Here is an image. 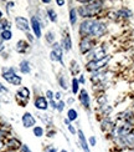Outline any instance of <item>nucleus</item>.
<instances>
[{
    "label": "nucleus",
    "instance_id": "nucleus-1",
    "mask_svg": "<svg viewBox=\"0 0 134 152\" xmlns=\"http://www.w3.org/2000/svg\"><path fill=\"white\" fill-rule=\"evenodd\" d=\"M77 33L80 39L92 37L94 40H99L108 34V23L102 18L85 19L78 23Z\"/></svg>",
    "mask_w": 134,
    "mask_h": 152
},
{
    "label": "nucleus",
    "instance_id": "nucleus-2",
    "mask_svg": "<svg viewBox=\"0 0 134 152\" xmlns=\"http://www.w3.org/2000/svg\"><path fill=\"white\" fill-rule=\"evenodd\" d=\"M77 5V14L81 20L98 18L107 8L103 0H80Z\"/></svg>",
    "mask_w": 134,
    "mask_h": 152
},
{
    "label": "nucleus",
    "instance_id": "nucleus-3",
    "mask_svg": "<svg viewBox=\"0 0 134 152\" xmlns=\"http://www.w3.org/2000/svg\"><path fill=\"white\" fill-rule=\"evenodd\" d=\"M17 69L14 66H4L1 69V77L9 85L20 87L22 85V76L17 74Z\"/></svg>",
    "mask_w": 134,
    "mask_h": 152
},
{
    "label": "nucleus",
    "instance_id": "nucleus-4",
    "mask_svg": "<svg viewBox=\"0 0 134 152\" xmlns=\"http://www.w3.org/2000/svg\"><path fill=\"white\" fill-rule=\"evenodd\" d=\"M112 143H113V147L116 150V152H122L125 150L134 148V131L128 135H125L124 137L114 138V140H112Z\"/></svg>",
    "mask_w": 134,
    "mask_h": 152
},
{
    "label": "nucleus",
    "instance_id": "nucleus-5",
    "mask_svg": "<svg viewBox=\"0 0 134 152\" xmlns=\"http://www.w3.org/2000/svg\"><path fill=\"white\" fill-rule=\"evenodd\" d=\"M50 54H49V58L50 60L55 62V64H59L62 69L66 67V64H65V51L61 46L60 41H56L54 45L50 46Z\"/></svg>",
    "mask_w": 134,
    "mask_h": 152
},
{
    "label": "nucleus",
    "instance_id": "nucleus-6",
    "mask_svg": "<svg viewBox=\"0 0 134 152\" xmlns=\"http://www.w3.org/2000/svg\"><path fill=\"white\" fill-rule=\"evenodd\" d=\"M112 59V55H108L106 58L101 59V60H91V61H86L85 64V70L89 74L92 72H97L101 70H106L109 65V61Z\"/></svg>",
    "mask_w": 134,
    "mask_h": 152
},
{
    "label": "nucleus",
    "instance_id": "nucleus-7",
    "mask_svg": "<svg viewBox=\"0 0 134 152\" xmlns=\"http://www.w3.org/2000/svg\"><path fill=\"white\" fill-rule=\"evenodd\" d=\"M15 101L16 104L20 106V107H26L30 102L31 97H33V91L31 88L28 86H20L17 87V90L15 92Z\"/></svg>",
    "mask_w": 134,
    "mask_h": 152
},
{
    "label": "nucleus",
    "instance_id": "nucleus-8",
    "mask_svg": "<svg viewBox=\"0 0 134 152\" xmlns=\"http://www.w3.org/2000/svg\"><path fill=\"white\" fill-rule=\"evenodd\" d=\"M30 20V28H31V33L35 36L36 40L42 39L43 36V25L40 20V18L36 14H31V16L29 18Z\"/></svg>",
    "mask_w": 134,
    "mask_h": 152
},
{
    "label": "nucleus",
    "instance_id": "nucleus-9",
    "mask_svg": "<svg viewBox=\"0 0 134 152\" xmlns=\"http://www.w3.org/2000/svg\"><path fill=\"white\" fill-rule=\"evenodd\" d=\"M109 54H108V46L106 45V44H98L97 46H96L92 51H89L86 56L85 59L86 61H91V60H101L106 58V56H108Z\"/></svg>",
    "mask_w": 134,
    "mask_h": 152
},
{
    "label": "nucleus",
    "instance_id": "nucleus-10",
    "mask_svg": "<svg viewBox=\"0 0 134 152\" xmlns=\"http://www.w3.org/2000/svg\"><path fill=\"white\" fill-rule=\"evenodd\" d=\"M97 45H98V40H94L92 37H82V39H80V41H78V51L81 55L86 56Z\"/></svg>",
    "mask_w": 134,
    "mask_h": 152
},
{
    "label": "nucleus",
    "instance_id": "nucleus-11",
    "mask_svg": "<svg viewBox=\"0 0 134 152\" xmlns=\"http://www.w3.org/2000/svg\"><path fill=\"white\" fill-rule=\"evenodd\" d=\"M60 44H61V46L63 49V51H65V54H68V53L72 51V49H73V41H72L71 33L68 31V28L62 29Z\"/></svg>",
    "mask_w": 134,
    "mask_h": 152
},
{
    "label": "nucleus",
    "instance_id": "nucleus-12",
    "mask_svg": "<svg viewBox=\"0 0 134 152\" xmlns=\"http://www.w3.org/2000/svg\"><path fill=\"white\" fill-rule=\"evenodd\" d=\"M77 100H78L80 105L83 107L85 111L91 112V110H92V99H91V95H89L87 88H85V87L81 88L80 94L77 95Z\"/></svg>",
    "mask_w": 134,
    "mask_h": 152
},
{
    "label": "nucleus",
    "instance_id": "nucleus-13",
    "mask_svg": "<svg viewBox=\"0 0 134 152\" xmlns=\"http://www.w3.org/2000/svg\"><path fill=\"white\" fill-rule=\"evenodd\" d=\"M14 25L17 30L22 31L24 34L31 33V28H30V20L29 18L22 16V15H16L14 18Z\"/></svg>",
    "mask_w": 134,
    "mask_h": 152
},
{
    "label": "nucleus",
    "instance_id": "nucleus-14",
    "mask_svg": "<svg viewBox=\"0 0 134 152\" xmlns=\"http://www.w3.org/2000/svg\"><path fill=\"white\" fill-rule=\"evenodd\" d=\"M33 105L37 112H47L50 110V105L47 99L45 97V95H37L33 99Z\"/></svg>",
    "mask_w": 134,
    "mask_h": 152
},
{
    "label": "nucleus",
    "instance_id": "nucleus-15",
    "mask_svg": "<svg viewBox=\"0 0 134 152\" xmlns=\"http://www.w3.org/2000/svg\"><path fill=\"white\" fill-rule=\"evenodd\" d=\"M56 82L59 85V87L61 88V91L70 90V82H71V80L68 79V74L65 70H60L56 74Z\"/></svg>",
    "mask_w": 134,
    "mask_h": 152
},
{
    "label": "nucleus",
    "instance_id": "nucleus-16",
    "mask_svg": "<svg viewBox=\"0 0 134 152\" xmlns=\"http://www.w3.org/2000/svg\"><path fill=\"white\" fill-rule=\"evenodd\" d=\"M113 15H114V20L128 21L133 18V11L128 8V6H120V8H118L113 12Z\"/></svg>",
    "mask_w": 134,
    "mask_h": 152
},
{
    "label": "nucleus",
    "instance_id": "nucleus-17",
    "mask_svg": "<svg viewBox=\"0 0 134 152\" xmlns=\"http://www.w3.org/2000/svg\"><path fill=\"white\" fill-rule=\"evenodd\" d=\"M21 124L24 126V129H31L33 130L35 126L37 125V118L34 113H31L30 111H25L21 116Z\"/></svg>",
    "mask_w": 134,
    "mask_h": 152
},
{
    "label": "nucleus",
    "instance_id": "nucleus-18",
    "mask_svg": "<svg viewBox=\"0 0 134 152\" xmlns=\"http://www.w3.org/2000/svg\"><path fill=\"white\" fill-rule=\"evenodd\" d=\"M21 140L16 136H9L8 138H6L5 141V150H10V151H20L21 146H22Z\"/></svg>",
    "mask_w": 134,
    "mask_h": 152
},
{
    "label": "nucleus",
    "instance_id": "nucleus-19",
    "mask_svg": "<svg viewBox=\"0 0 134 152\" xmlns=\"http://www.w3.org/2000/svg\"><path fill=\"white\" fill-rule=\"evenodd\" d=\"M77 143H78V147L82 150V152H92L91 147L88 145V138L86 137L85 132L82 129H77Z\"/></svg>",
    "mask_w": 134,
    "mask_h": 152
},
{
    "label": "nucleus",
    "instance_id": "nucleus-20",
    "mask_svg": "<svg viewBox=\"0 0 134 152\" xmlns=\"http://www.w3.org/2000/svg\"><path fill=\"white\" fill-rule=\"evenodd\" d=\"M80 16L77 14V5H70L68 6V24L72 29H76L78 26Z\"/></svg>",
    "mask_w": 134,
    "mask_h": 152
},
{
    "label": "nucleus",
    "instance_id": "nucleus-21",
    "mask_svg": "<svg viewBox=\"0 0 134 152\" xmlns=\"http://www.w3.org/2000/svg\"><path fill=\"white\" fill-rule=\"evenodd\" d=\"M117 121H113L112 117H102L99 120V129L104 134H109V132L116 127Z\"/></svg>",
    "mask_w": 134,
    "mask_h": 152
},
{
    "label": "nucleus",
    "instance_id": "nucleus-22",
    "mask_svg": "<svg viewBox=\"0 0 134 152\" xmlns=\"http://www.w3.org/2000/svg\"><path fill=\"white\" fill-rule=\"evenodd\" d=\"M31 44L26 40V39H20V40H17L15 42V51L17 54H20V55H26L31 51Z\"/></svg>",
    "mask_w": 134,
    "mask_h": 152
},
{
    "label": "nucleus",
    "instance_id": "nucleus-23",
    "mask_svg": "<svg viewBox=\"0 0 134 152\" xmlns=\"http://www.w3.org/2000/svg\"><path fill=\"white\" fill-rule=\"evenodd\" d=\"M35 116H36V118L40 120V122H41L42 125H45V129L54 127V126H55L54 116L50 115V113H47V112H37Z\"/></svg>",
    "mask_w": 134,
    "mask_h": 152
},
{
    "label": "nucleus",
    "instance_id": "nucleus-24",
    "mask_svg": "<svg viewBox=\"0 0 134 152\" xmlns=\"http://www.w3.org/2000/svg\"><path fill=\"white\" fill-rule=\"evenodd\" d=\"M17 70L21 75H30L33 71V65H31V61L28 59H22L20 60L17 65Z\"/></svg>",
    "mask_w": 134,
    "mask_h": 152
},
{
    "label": "nucleus",
    "instance_id": "nucleus-25",
    "mask_svg": "<svg viewBox=\"0 0 134 152\" xmlns=\"http://www.w3.org/2000/svg\"><path fill=\"white\" fill-rule=\"evenodd\" d=\"M42 39H43L45 44H46L47 46L54 45V44L57 41V34H56V31L52 30V29H47L46 33H43Z\"/></svg>",
    "mask_w": 134,
    "mask_h": 152
},
{
    "label": "nucleus",
    "instance_id": "nucleus-26",
    "mask_svg": "<svg viewBox=\"0 0 134 152\" xmlns=\"http://www.w3.org/2000/svg\"><path fill=\"white\" fill-rule=\"evenodd\" d=\"M68 74L72 76V77H77V75L80 76L82 72H81V65L80 62L76 60V59H72L70 61V65H68Z\"/></svg>",
    "mask_w": 134,
    "mask_h": 152
},
{
    "label": "nucleus",
    "instance_id": "nucleus-27",
    "mask_svg": "<svg viewBox=\"0 0 134 152\" xmlns=\"http://www.w3.org/2000/svg\"><path fill=\"white\" fill-rule=\"evenodd\" d=\"M45 12H46V18H47L49 23H51V24L59 23V14H57L55 8H52V6H46V8H45Z\"/></svg>",
    "mask_w": 134,
    "mask_h": 152
},
{
    "label": "nucleus",
    "instance_id": "nucleus-28",
    "mask_svg": "<svg viewBox=\"0 0 134 152\" xmlns=\"http://www.w3.org/2000/svg\"><path fill=\"white\" fill-rule=\"evenodd\" d=\"M81 84L77 77H72L71 79V82H70V91L72 92V96H77L81 91Z\"/></svg>",
    "mask_w": 134,
    "mask_h": 152
},
{
    "label": "nucleus",
    "instance_id": "nucleus-29",
    "mask_svg": "<svg viewBox=\"0 0 134 152\" xmlns=\"http://www.w3.org/2000/svg\"><path fill=\"white\" fill-rule=\"evenodd\" d=\"M96 110H98L99 115H101V118H102V117H111L112 112H113V106L108 104V105H106V106L97 107Z\"/></svg>",
    "mask_w": 134,
    "mask_h": 152
},
{
    "label": "nucleus",
    "instance_id": "nucleus-30",
    "mask_svg": "<svg viewBox=\"0 0 134 152\" xmlns=\"http://www.w3.org/2000/svg\"><path fill=\"white\" fill-rule=\"evenodd\" d=\"M33 135L36 137V138H42L46 135V129L45 126H41V125H36L35 127L33 129Z\"/></svg>",
    "mask_w": 134,
    "mask_h": 152
},
{
    "label": "nucleus",
    "instance_id": "nucleus-31",
    "mask_svg": "<svg viewBox=\"0 0 134 152\" xmlns=\"http://www.w3.org/2000/svg\"><path fill=\"white\" fill-rule=\"evenodd\" d=\"M66 118L71 122L77 121L78 120V111L76 110L75 107H70V109L67 110V112H66Z\"/></svg>",
    "mask_w": 134,
    "mask_h": 152
},
{
    "label": "nucleus",
    "instance_id": "nucleus-32",
    "mask_svg": "<svg viewBox=\"0 0 134 152\" xmlns=\"http://www.w3.org/2000/svg\"><path fill=\"white\" fill-rule=\"evenodd\" d=\"M96 102H97V107L106 106V105H108V96L104 92H102L96 97Z\"/></svg>",
    "mask_w": 134,
    "mask_h": 152
},
{
    "label": "nucleus",
    "instance_id": "nucleus-33",
    "mask_svg": "<svg viewBox=\"0 0 134 152\" xmlns=\"http://www.w3.org/2000/svg\"><path fill=\"white\" fill-rule=\"evenodd\" d=\"M63 125L66 126V129H67V131L70 132L71 135H73V136H76L77 135V129H76V126L71 122V121H68V120L65 117L63 118Z\"/></svg>",
    "mask_w": 134,
    "mask_h": 152
},
{
    "label": "nucleus",
    "instance_id": "nucleus-34",
    "mask_svg": "<svg viewBox=\"0 0 134 152\" xmlns=\"http://www.w3.org/2000/svg\"><path fill=\"white\" fill-rule=\"evenodd\" d=\"M0 39H1L4 42L5 41H10L12 39V31L11 30H4L0 33Z\"/></svg>",
    "mask_w": 134,
    "mask_h": 152
},
{
    "label": "nucleus",
    "instance_id": "nucleus-35",
    "mask_svg": "<svg viewBox=\"0 0 134 152\" xmlns=\"http://www.w3.org/2000/svg\"><path fill=\"white\" fill-rule=\"evenodd\" d=\"M4 30H11V23L8 20V19L0 20V33Z\"/></svg>",
    "mask_w": 134,
    "mask_h": 152
},
{
    "label": "nucleus",
    "instance_id": "nucleus-36",
    "mask_svg": "<svg viewBox=\"0 0 134 152\" xmlns=\"http://www.w3.org/2000/svg\"><path fill=\"white\" fill-rule=\"evenodd\" d=\"M56 135H57V129L55 127V126H54V127L46 129V135H45V136H46L49 140H54V138L56 137Z\"/></svg>",
    "mask_w": 134,
    "mask_h": 152
},
{
    "label": "nucleus",
    "instance_id": "nucleus-37",
    "mask_svg": "<svg viewBox=\"0 0 134 152\" xmlns=\"http://www.w3.org/2000/svg\"><path fill=\"white\" fill-rule=\"evenodd\" d=\"M66 107H67V105H66V101H65V100H60V101H57L56 111L59 112V113H62L63 111L66 110Z\"/></svg>",
    "mask_w": 134,
    "mask_h": 152
},
{
    "label": "nucleus",
    "instance_id": "nucleus-38",
    "mask_svg": "<svg viewBox=\"0 0 134 152\" xmlns=\"http://www.w3.org/2000/svg\"><path fill=\"white\" fill-rule=\"evenodd\" d=\"M59 151L60 150L52 143H49V145H46V146H43V152H59Z\"/></svg>",
    "mask_w": 134,
    "mask_h": 152
},
{
    "label": "nucleus",
    "instance_id": "nucleus-39",
    "mask_svg": "<svg viewBox=\"0 0 134 152\" xmlns=\"http://www.w3.org/2000/svg\"><path fill=\"white\" fill-rule=\"evenodd\" d=\"M43 95H45V97L47 99V101L55 100V91H54V90H51V88H47V90L43 92Z\"/></svg>",
    "mask_w": 134,
    "mask_h": 152
},
{
    "label": "nucleus",
    "instance_id": "nucleus-40",
    "mask_svg": "<svg viewBox=\"0 0 134 152\" xmlns=\"http://www.w3.org/2000/svg\"><path fill=\"white\" fill-rule=\"evenodd\" d=\"M88 145H89V147H96L97 146V137H96L94 135H91L88 137Z\"/></svg>",
    "mask_w": 134,
    "mask_h": 152
},
{
    "label": "nucleus",
    "instance_id": "nucleus-41",
    "mask_svg": "<svg viewBox=\"0 0 134 152\" xmlns=\"http://www.w3.org/2000/svg\"><path fill=\"white\" fill-rule=\"evenodd\" d=\"M9 137V132L6 131L5 129L3 127H0V140L1 141H6V138Z\"/></svg>",
    "mask_w": 134,
    "mask_h": 152
},
{
    "label": "nucleus",
    "instance_id": "nucleus-42",
    "mask_svg": "<svg viewBox=\"0 0 134 152\" xmlns=\"http://www.w3.org/2000/svg\"><path fill=\"white\" fill-rule=\"evenodd\" d=\"M65 101H66V105H67V106H72V105L76 104V97L71 95V96H67V99H66Z\"/></svg>",
    "mask_w": 134,
    "mask_h": 152
},
{
    "label": "nucleus",
    "instance_id": "nucleus-43",
    "mask_svg": "<svg viewBox=\"0 0 134 152\" xmlns=\"http://www.w3.org/2000/svg\"><path fill=\"white\" fill-rule=\"evenodd\" d=\"M25 37H26V40L33 45V44L36 41V39H35V36L33 35V33H28V34H25Z\"/></svg>",
    "mask_w": 134,
    "mask_h": 152
},
{
    "label": "nucleus",
    "instance_id": "nucleus-44",
    "mask_svg": "<svg viewBox=\"0 0 134 152\" xmlns=\"http://www.w3.org/2000/svg\"><path fill=\"white\" fill-rule=\"evenodd\" d=\"M55 100H56V101L63 100V92H62L61 90H59V91H55Z\"/></svg>",
    "mask_w": 134,
    "mask_h": 152
},
{
    "label": "nucleus",
    "instance_id": "nucleus-45",
    "mask_svg": "<svg viewBox=\"0 0 134 152\" xmlns=\"http://www.w3.org/2000/svg\"><path fill=\"white\" fill-rule=\"evenodd\" d=\"M3 94H9V88L6 87L4 84H1V82H0V96H1Z\"/></svg>",
    "mask_w": 134,
    "mask_h": 152
},
{
    "label": "nucleus",
    "instance_id": "nucleus-46",
    "mask_svg": "<svg viewBox=\"0 0 134 152\" xmlns=\"http://www.w3.org/2000/svg\"><path fill=\"white\" fill-rule=\"evenodd\" d=\"M77 79H78V81H80L81 85H86L87 79H86V75H85V74H81L80 76H77Z\"/></svg>",
    "mask_w": 134,
    "mask_h": 152
},
{
    "label": "nucleus",
    "instance_id": "nucleus-47",
    "mask_svg": "<svg viewBox=\"0 0 134 152\" xmlns=\"http://www.w3.org/2000/svg\"><path fill=\"white\" fill-rule=\"evenodd\" d=\"M19 152H33V150L29 147V145L22 143V146H21V148H20V151H19Z\"/></svg>",
    "mask_w": 134,
    "mask_h": 152
},
{
    "label": "nucleus",
    "instance_id": "nucleus-48",
    "mask_svg": "<svg viewBox=\"0 0 134 152\" xmlns=\"http://www.w3.org/2000/svg\"><path fill=\"white\" fill-rule=\"evenodd\" d=\"M49 105H50V109L52 111H56V107H57V101L56 100H51L49 101Z\"/></svg>",
    "mask_w": 134,
    "mask_h": 152
},
{
    "label": "nucleus",
    "instance_id": "nucleus-49",
    "mask_svg": "<svg viewBox=\"0 0 134 152\" xmlns=\"http://www.w3.org/2000/svg\"><path fill=\"white\" fill-rule=\"evenodd\" d=\"M55 4L59 6V8H62V6H65V5H66V0H56Z\"/></svg>",
    "mask_w": 134,
    "mask_h": 152
},
{
    "label": "nucleus",
    "instance_id": "nucleus-50",
    "mask_svg": "<svg viewBox=\"0 0 134 152\" xmlns=\"http://www.w3.org/2000/svg\"><path fill=\"white\" fill-rule=\"evenodd\" d=\"M5 150V141H1L0 140V152Z\"/></svg>",
    "mask_w": 134,
    "mask_h": 152
},
{
    "label": "nucleus",
    "instance_id": "nucleus-51",
    "mask_svg": "<svg viewBox=\"0 0 134 152\" xmlns=\"http://www.w3.org/2000/svg\"><path fill=\"white\" fill-rule=\"evenodd\" d=\"M41 3H42V4H45V5H50L52 1H51V0H41Z\"/></svg>",
    "mask_w": 134,
    "mask_h": 152
},
{
    "label": "nucleus",
    "instance_id": "nucleus-52",
    "mask_svg": "<svg viewBox=\"0 0 134 152\" xmlns=\"http://www.w3.org/2000/svg\"><path fill=\"white\" fill-rule=\"evenodd\" d=\"M3 19H4V12L0 10V20H3Z\"/></svg>",
    "mask_w": 134,
    "mask_h": 152
},
{
    "label": "nucleus",
    "instance_id": "nucleus-53",
    "mask_svg": "<svg viewBox=\"0 0 134 152\" xmlns=\"http://www.w3.org/2000/svg\"><path fill=\"white\" fill-rule=\"evenodd\" d=\"M59 152H70V151H68V150H66V148H61Z\"/></svg>",
    "mask_w": 134,
    "mask_h": 152
},
{
    "label": "nucleus",
    "instance_id": "nucleus-54",
    "mask_svg": "<svg viewBox=\"0 0 134 152\" xmlns=\"http://www.w3.org/2000/svg\"><path fill=\"white\" fill-rule=\"evenodd\" d=\"M122 152H134V148H130V150H125V151H122Z\"/></svg>",
    "mask_w": 134,
    "mask_h": 152
},
{
    "label": "nucleus",
    "instance_id": "nucleus-55",
    "mask_svg": "<svg viewBox=\"0 0 134 152\" xmlns=\"http://www.w3.org/2000/svg\"><path fill=\"white\" fill-rule=\"evenodd\" d=\"M1 152H17V151H10V150H4V151H1Z\"/></svg>",
    "mask_w": 134,
    "mask_h": 152
},
{
    "label": "nucleus",
    "instance_id": "nucleus-56",
    "mask_svg": "<svg viewBox=\"0 0 134 152\" xmlns=\"http://www.w3.org/2000/svg\"><path fill=\"white\" fill-rule=\"evenodd\" d=\"M0 41H1V39H0Z\"/></svg>",
    "mask_w": 134,
    "mask_h": 152
}]
</instances>
